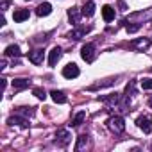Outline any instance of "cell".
<instances>
[{"label": "cell", "instance_id": "6da1fadb", "mask_svg": "<svg viewBox=\"0 0 152 152\" xmlns=\"http://www.w3.org/2000/svg\"><path fill=\"white\" fill-rule=\"evenodd\" d=\"M107 127H109L115 134H122V132L125 131V122H124L122 116H111V118L107 120Z\"/></svg>", "mask_w": 152, "mask_h": 152}, {"label": "cell", "instance_id": "d4e9b609", "mask_svg": "<svg viewBox=\"0 0 152 152\" xmlns=\"http://www.w3.org/2000/svg\"><path fill=\"white\" fill-rule=\"evenodd\" d=\"M140 29V25H127V32H136Z\"/></svg>", "mask_w": 152, "mask_h": 152}, {"label": "cell", "instance_id": "4316f807", "mask_svg": "<svg viewBox=\"0 0 152 152\" xmlns=\"http://www.w3.org/2000/svg\"><path fill=\"white\" fill-rule=\"evenodd\" d=\"M7 6H9V2H7V0H4V2H2V9H6Z\"/></svg>", "mask_w": 152, "mask_h": 152}, {"label": "cell", "instance_id": "44dd1931", "mask_svg": "<svg viewBox=\"0 0 152 152\" xmlns=\"http://www.w3.org/2000/svg\"><path fill=\"white\" fill-rule=\"evenodd\" d=\"M16 113L23 115V116H34V107H18Z\"/></svg>", "mask_w": 152, "mask_h": 152}, {"label": "cell", "instance_id": "4fadbf2b", "mask_svg": "<svg viewBox=\"0 0 152 152\" xmlns=\"http://www.w3.org/2000/svg\"><path fill=\"white\" fill-rule=\"evenodd\" d=\"M83 16H93L95 15V4L91 2V0H88V2L83 4Z\"/></svg>", "mask_w": 152, "mask_h": 152}, {"label": "cell", "instance_id": "603a6c76", "mask_svg": "<svg viewBox=\"0 0 152 152\" xmlns=\"http://www.w3.org/2000/svg\"><path fill=\"white\" fill-rule=\"evenodd\" d=\"M32 93H34L38 99H41V100H45V99H47V91H45L43 88H34V90H32Z\"/></svg>", "mask_w": 152, "mask_h": 152}, {"label": "cell", "instance_id": "cb8c5ba5", "mask_svg": "<svg viewBox=\"0 0 152 152\" xmlns=\"http://www.w3.org/2000/svg\"><path fill=\"white\" fill-rule=\"evenodd\" d=\"M141 88L143 90H152V79H143L141 81Z\"/></svg>", "mask_w": 152, "mask_h": 152}, {"label": "cell", "instance_id": "8fae6325", "mask_svg": "<svg viewBox=\"0 0 152 152\" xmlns=\"http://www.w3.org/2000/svg\"><path fill=\"white\" fill-rule=\"evenodd\" d=\"M29 18V9H16L15 13H13V20L15 22H25Z\"/></svg>", "mask_w": 152, "mask_h": 152}, {"label": "cell", "instance_id": "7c38bea8", "mask_svg": "<svg viewBox=\"0 0 152 152\" xmlns=\"http://www.w3.org/2000/svg\"><path fill=\"white\" fill-rule=\"evenodd\" d=\"M131 45H132L134 48H138V50H145V48L150 47V39H148V38H140V39H134Z\"/></svg>", "mask_w": 152, "mask_h": 152}, {"label": "cell", "instance_id": "30bf717a", "mask_svg": "<svg viewBox=\"0 0 152 152\" xmlns=\"http://www.w3.org/2000/svg\"><path fill=\"white\" fill-rule=\"evenodd\" d=\"M81 15H83V11H79L77 7H72V9H68V18H70V22H72L73 25H77V23H79V20H81Z\"/></svg>", "mask_w": 152, "mask_h": 152}, {"label": "cell", "instance_id": "7402d4cb", "mask_svg": "<svg viewBox=\"0 0 152 152\" xmlns=\"http://www.w3.org/2000/svg\"><path fill=\"white\" fill-rule=\"evenodd\" d=\"M88 143V136L86 134H83V136H79V141H77V145H75V150H81V148H84V145Z\"/></svg>", "mask_w": 152, "mask_h": 152}, {"label": "cell", "instance_id": "83f0119b", "mask_svg": "<svg viewBox=\"0 0 152 152\" xmlns=\"http://www.w3.org/2000/svg\"><path fill=\"white\" fill-rule=\"evenodd\" d=\"M148 104H150V107H152V97H150V99H148Z\"/></svg>", "mask_w": 152, "mask_h": 152}, {"label": "cell", "instance_id": "52a82bcc", "mask_svg": "<svg viewBox=\"0 0 152 152\" xmlns=\"http://www.w3.org/2000/svg\"><path fill=\"white\" fill-rule=\"evenodd\" d=\"M56 143H57L59 147L68 145V143H70V132H68V131H57V134H56Z\"/></svg>", "mask_w": 152, "mask_h": 152}, {"label": "cell", "instance_id": "ac0fdd59", "mask_svg": "<svg viewBox=\"0 0 152 152\" xmlns=\"http://www.w3.org/2000/svg\"><path fill=\"white\" fill-rule=\"evenodd\" d=\"M29 86V81L27 79H15L13 81V88L15 90H23V88H27Z\"/></svg>", "mask_w": 152, "mask_h": 152}, {"label": "cell", "instance_id": "e0dca14e", "mask_svg": "<svg viewBox=\"0 0 152 152\" xmlns=\"http://www.w3.org/2000/svg\"><path fill=\"white\" fill-rule=\"evenodd\" d=\"M84 118H86V113H84V111H79L77 115L73 116V120H72V127H79V125L84 122Z\"/></svg>", "mask_w": 152, "mask_h": 152}, {"label": "cell", "instance_id": "2e32d148", "mask_svg": "<svg viewBox=\"0 0 152 152\" xmlns=\"http://www.w3.org/2000/svg\"><path fill=\"white\" fill-rule=\"evenodd\" d=\"M7 57H18L22 52H20V47L18 45H9L7 48H6V52H4Z\"/></svg>", "mask_w": 152, "mask_h": 152}, {"label": "cell", "instance_id": "5b68a950", "mask_svg": "<svg viewBox=\"0 0 152 152\" xmlns=\"http://www.w3.org/2000/svg\"><path fill=\"white\" fill-rule=\"evenodd\" d=\"M7 124L9 125H18V127H29V120L27 118H23V116H20L18 113H16V116H9L7 118Z\"/></svg>", "mask_w": 152, "mask_h": 152}, {"label": "cell", "instance_id": "277c9868", "mask_svg": "<svg viewBox=\"0 0 152 152\" xmlns=\"http://www.w3.org/2000/svg\"><path fill=\"white\" fill-rule=\"evenodd\" d=\"M136 125H138L145 134H150V132H152V118H148V116H140V118L136 120Z\"/></svg>", "mask_w": 152, "mask_h": 152}, {"label": "cell", "instance_id": "484cf974", "mask_svg": "<svg viewBox=\"0 0 152 152\" xmlns=\"http://www.w3.org/2000/svg\"><path fill=\"white\" fill-rule=\"evenodd\" d=\"M6 64H7V61H6V59H2V63H0V68L4 70V68H6Z\"/></svg>", "mask_w": 152, "mask_h": 152}, {"label": "cell", "instance_id": "5bb4252c", "mask_svg": "<svg viewBox=\"0 0 152 152\" xmlns=\"http://www.w3.org/2000/svg\"><path fill=\"white\" fill-rule=\"evenodd\" d=\"M50 97H52V100H54L56 104H64V102H66V95H64L63 91L54 90V91H50Z\"/></svg>", "mask_w": 152, "mask_h": 152}, {"label": "cell", "instance_id": "7a4b0ae2", "mask_svg": "<svg viewBox=\"0 0 152 152\" xmlns=\"http://www.w3.org/2000/svg\"><path fill=\"white\" fill-rule=\"evenodd\" d=\"M81 57H83L86 63H91V61L95 59V45H93V43L83 45V48H81Z\"/></svg>", "mask_w": 152, "mask_h": 152}, {"label": "cell", "instance_id": "9c48e42d", "mask_svg": "<svg viewBox=\"0 0 152 152\" xmlns=\"http://www.w3.org/2000/svg\"><path fill=\"white\" fill-rule=\"evenodd\" d=\"M52 13V6L48 4V2H43V4H39L38 7H36V15L38 16H48Z\"/></svg>", "mask_w": 152, "mask_h": 152}, {"label": "cell", "instance_id": "3957f363", "mask_svg": "<svg viewBox=\"0 0 152 152\" xmlns=\"http://www.w3.org/2000/svg\"><path fill=\"white\" fill-rule=\"evenodd\" d=\"M79 73H81V72H79V66L75 64V63H68V64L63 68V77H66V79H75Z\"/></svg>", "mask_w": 152, "mask_h": 152}, {"label": "cell", "instance_id": "ba28073f", "mask_svg": "<svg viewBox=\"0 0 152 152\" xmlns=\"http://www.w3.org/2000/svg\"><path fill=\"white\" fill-rule=\"evenodd\" d=\"M29 61L34 63V64H41L43 63V50L41 48H36V50L29 52Z\"/></svg>", "mask_w": 152, "mask_h": 152}, {"label": "cell", "instance_id": "8992f818", "mask_svg": "<svg viewBox=\"0 0 152 152\" xmlns=\"http://www.w3.org/2000/svg\"><path fill=\"white\" fill-rule=\"evenodd\" d=\"M61 56H63L61 47H54V48L50 50V56H48V64H50V66H56L57 61L61 59Z\"/></svg>", "mask_w": 152, "mask_h": 152}, {"label": "cell", "instance_id": "9a60e30c", "mask_svg": "<svg viewBox=\"0 0 152 152\" xmlns=\"http://www.w3.org/2000/svg\"><path fill=\"white\" fill-rule=\"evenodd\" d=\"M102 16H104L106 22L115 20V9H113L111 6H104V7H102Z\"/></svg>", "mask_w": 152, "mask_h": 152}, {"label": "cell", "instance_id": "ffe728a7", "mask_svg": "<svg viewBox=\"0 0 152 152\" xmlns=\"http://www.w3.org/2000/svg\"><path fill=\"white\" fill-rule=\"evenodd\" d=\"M86 32H88V29H79V31H73V32H70V34H68V38H70V39H81V38H83Z\"/></svg>", "mask_w": 152, "mask_h": 152}, {"label": "cell", "instance_id": "d6986e66", "mask_svg": "<svg viewBox=\"0 0 152 152\" xmlns=\"http://www.w3.org/2000/svg\"><path fill=\"white\" fill-rule=\"evenodd\" d=\"M100 100H102V102H106V104H118L120 95H118V93H113V95H109V97H102Z\"/></svg>", "mask_w": 152, "mask_h": 152}]
</instances>
